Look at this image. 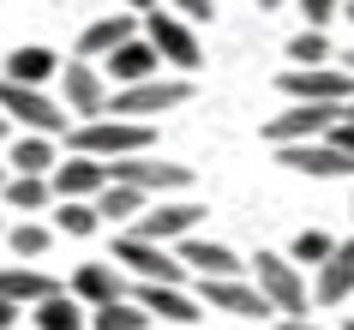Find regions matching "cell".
Segmentation results:
<instances>
[{
	"label": "cell",
	"mask_w": 354,
	"mask_h": 330,
	"mask_svg": "<svg viewBox=\"0 0 354 330\" xmlns=\"http://www.w3.org/2000/svg\"><path fill=\"white\" fill-rule=\"evenodd\" d=\"M150 145H156V127H150V120H120V114L78 120V127L66 132V150H84V156H102V163L138 156V150H150Z\"/></svg>",
	"instance_id": "cell-1"
},
{
	"label": "cell",
	"mask_w": 354,
	"mask_h": 330,
	"mask_svg": "<svg viewBox=\"0 0 354 330\" xmlns=\"http://www.w3.org/2000/svg\"><path fill=\"white\" fill-rule=\"evenodd\" d=\"M187 102H192V78L162 73V78H145V84H114L109 114H120V120H162V114L187 109Z\"/></svg>",
	"instance_id": "cell-3"
},
{
	"label": "cell",
	"mask_w": 354,
	"mask_h": 330,
	"mask_svg": "<svg viewBox=\"0 0 354 330\" xmlns=\"http://www.w3.org/2000/svg\"><path fill=\"white\" fill-rule=\"evenodd\" d=\"M336 12H342V0H300V19L313 24V30H324Z\"/></svg>",
	"instance_id": "cell-32"
},
{
	"label": "cell",
	"mask_w": 354,
	"mask_h": 330,
	"mask_svg": "<svg viewBox=\"0 0 354 330\" xmlns=\"http://www.w3.org/2000/svg\"><path fill=\"white\" fill-rule=\"evenodd\" d=\"M313 300H318V306H348V300H354V240H336V253L318 264Z\"/></svg>",
	"instance_id": "cell-20"
},
{
	"label": "cell",
	"mask_w": 354,
	"mask_h": 330,
	"mask_svg": "<svg viewBox=\"0 0 354 330\" xmlns=\"http://www.w3.org/2000/svg\"><path fill=\"white\" fill-rule=\"evenodd\" d=\"M277 91L288 102H342L348 109L354 102V73L342 60H330V66H288V73H277Z\"/></svg>",
	"instance_id": "cell-10"
},
{
	"label": "cell",
	"mask_w": 354,
	"mask_h": 330,
	"mask_svg": "<svg viewBox=\"0 0 354 330\" xmlns=\"http://www.w3.org/2000/svg\"><path fill=\"white\" fill-rule=\"evenodd\" d=\"M48 181H55V199H96L109 186V163L102 156H84V150H66Z\"/></svg>",
	"instance_id": "cell-16"
},
{
	"label": "cell",
	"mask_w": 354,
	"mask_h": 330,
	"mask_svg": "<svg viewBox=\"0 0 354 330\" xmlns=\"http://www.w3.org/2000/svg\"><path fill=\"white\" fill-rule=\"evenodd\" d=\"M174 253H180V264H187L192 276H246V271H252V264H241V258H234V246L205 240V235L174 240Z\"/></svg>",
	"instance_id": "cell-19"
},
{
	"label": "cell",
	"mask_w": 354,
	"mask_h": 330,
	"mask_svg": "<svg viewBox=\"0 0 354 330\" xmlns=\"http://www.w3.org/2000/svg\"><path fill=\"white\" fill-rule=\"evenodd\" d=\"M348 120H354V102H348Z\"/></svg>",
	"instance_id": "cell-44"
},
{
	"label": "cell",
	"mask_w": 354,
	"mask_h": 330,
	"mask_svg": "<svg viewBox=\"0 0 354 330\" xmlns=\"http://www.w3.org/2000/svg\"><path fill=\"white\" fill-rule=\"evenodd\" d=\"M19 312H24L19 300H0V330H12V324H19Z\"/></svg>",
	"instance_id": "cell-35"
},
{
	"label": "cell",
	"mask_w": 354,
	"mask_h": 330,
	"mask_svg": "<svg viewBox=\"0 0 354 330\" xmlns=\"http://www.w3.org/2000/svg\"><path fill=\"white\" fill-rule=\"evenodd\" d=\"M288 66H330V37L313 30V24L295 30V37H288Z\"/></svg>",
	"instance_id": "cell-30"
},
{
	"label": "cell",
	"mask_w": 354,
	"mask_h": 330,
	"mask_svg": "<svg viewBox=\"0 0 354 330\" xmlns=\"http://www.w3.org/2000/svg\"><path fill=\"white\" fill-rule=\"evenodd\" d=\"M114 264L132 276V282H187V264H180V253L174 246H162V240H145V235H132V228H120L114 235Z\"/></svg>",
	"instance_id": "cell-5"
},
{
	"label": "cell",
	"mask_w": 354,
	"mask_h": 330,
	"mask_svg": "<svg viewBox=\"0 0 354 330\" xmlns=\"http://www.w3.org/2000/svg\"><path fill=\"white\" fill-rule=\"evenodd\" d=\"M55 163H60V145L48 132H12V145H6L12 174H55Z\"/></svg>",
	"instance_id": "cell-23"
},
{
	"label": "cell",
	"mask_w": 354,
	"mask_h": 330,
	"mask_svg": "<svg viewBox=\"0 0 354 330\" xmlns=\"http://www.w3.org/2000/svg\"><path fill=\"white\" fill-rule=\"evenodd\" d=\"M277 163L313 181H354V150H342L336 138H306V145H277Z\"/></svg>",
	"instance_id": "cell-13"
},
{
	"label": "cell",
	"mask_w": 354,
	"mask_h": 330,
	"mask_svg": "<svg viewBox=\"0 0 354 330\" xmlns=\"http://www.w3.org/2000/svg\"><path fill=\"white\" fill-rule=\"evenodd\" d=\"M0 138H12V120H6V114H0Z\"/></svg>",
	"instance_id": "cell-39"
},
{
	"label": "cell",
	"mask_w": 354,
	"mask_h": 330,
	"mask_svg": "<svg viewBox=\"0 0 354 330\" xmlns=\"http://www.w3.org/2000/svg\"><path fill=\"white\" fill-rule=\"evenodd\" d=\"M342 330H354V318H348V324H342Z\"/></svg>",
	"instance_id": "cell-45"
},
{
	"label": "cell",
	"mask_w": 354,
	"mask_h": 330,
	"mask_svg": "<svg viewBox=\"0 0 354 330\" xmlns=\"http://www.w3.org/2000/svg\"><path fill=\"white\" fill-rule=\"evenodd\" d=\"M342 12H348V24H354V0H348V6H342Z\"/></svg>",
	"instance_id": "cell-42"
},
{
	"label": "cell",
	"mask_w": 354,
	"mask_h": 330,
	"mask_svg": "<svg viewBox=\"0 0 354 330\" xmlns=\"http://www.w3.org/2000/svg\"><path fill=\"white\" fill-rule=\"evenodd\" d=\"M0 199H6L12 217H48L55 210V181L48 174H6Z\"/></svg>",
	"instance_id": "cell-22"
},
{
	"label": "cell",
	"mask_w": 354,
	"mask_h": 330,
	"mask_svg": "<svg viewBox=\"0 0 354 330\" xmlns=\"http://www.w3.org/2000/svg\"><path fill=\"white\" fill-rule=\"evenodd\" d=\"M0 114L12 120V132H48V138H60L66 132V102H60L48 84H19V78H0Z\"/></svg>",
	"instance_id": "cell-2"
},
{
	"label": "cell",
	"mask_w": 354,
	"mask_h": 330,
	"mask_svg": "<svg viewBox=\"0 0 354 330\" xmlns=\"http://www.w3.org/2000/svg\"><path fill=\"white\" fill-rule=\"evenodd\" d=\"M330 138H336V145H342V150H354V120H348V109H342V120H336V127H330Z\"/></svg>",
	"instance_id": "cell-34"
},
{
	"label": "cell",
	"mask_w": 354,
	"mask_h": 330,
	"mask_svg": "<svg viewBox=\"0 0 354 330\" xmlns=\"http://www.w3.org/2000/svg\"><path fill=\"white\" fill-rule=\"evenodd\" d=\"M60 102H66V114H73V120H102V114H109V96H114V84H109V73H102V66H96V60H66V66H60Z\"/></svg>",
	"instance_id": "cell-9"
},
{
	"label": "cell",
	"mask_w": 354,
	"mask_h": 330,
	"mask_svg": "<svg viewBox=\"0 0 354 330\" xmlns=\"http://www.w3.org/2000/svg\"><path fill=\"white\" fill-rule=\"evenodd\" d=\"M277 6H288V0H259V12H277Z\"/></svg>",
	"instance_id": "cell-38"
},
{
	"label": "cell",
	"mask_w": 354,
	"mask_h": 330,
	"mask_svg": "<svg viewBox=\"0 0 354 330\" xmlns=\"http://www.w3.org/2000/svg\"><path fill=\"white\" fill-rule=\"evenodd\" d=\"M55 228L73 240H91L96 228H102V210H96V199H55Z\"/></svg>",
	"instance_id": "cell-27"
},
{
	"label": "cell",
	"mask_w": 354,
	"mask_h": 330,
	"mask_svg": "<svg viewBox=\"0 0 354 330\" xmlns=\"http://www.w3.org/2000/svg\"><path fill=\"white\" fill-rule=\"evenodd\" d=\"M0 235H6V217H0Z\"/></svg>",
	"instance_id": "cell-43"
},
{
	"label": "cell",
	"mask_w": 354,
	"mask_h": 330,
	"mask_svg": "<svg viewBox=\"0 0 354 330\" xmlns=\"http://www.w3.org/2000/svg\"><path fill=\"white\" fill-rule=\"evenodd\" d=\"M30 318H37V330H84L91 324V306H84L73 288H55L48 300L30 306Z\"/></svg>",
	"instance_id": "cell-24"
},
{
	"label": "cell",
	"mask_w": 354,
	"mask_h": 330,
	"mask_svg": "<svg viewBox=\"0 0 354 330\" xmlns=\"http://www.w3.org/2000/svg\"><path fill=\"white\" fill-rule=\"evenodd\" d=\"M342 120V102H288L277 120H264V145H306V138H330V127Z\"/></svg>",
	"instance_id": "cell-12"
},
{
	"label": "cell",
	"mask_w": 354,
	"mask_h": 330,
	"mask_svg": "<svg viewBox=\"0 0 354 330\" xmlns=\"http://www.w3.org/2000/svg\"><path fill=\"white\" fill-rule=\"evenodd\" d=\"M342 66H348V73H354V48H348V55H342Z\"/></svg>",
	"instance_id": "cell-41"
},
{
	"label": "cell",
	"mask_w": 354,
	"mask_h": 330,
	"mask_svg": "<svg viewBox=\"0 0 354 330\" xmlns=\"http://www.w3.org/2000/svg\"><path fill=\"white\" fill-rule=\"evenodd\" d=\"M168 6H174L180 19H192V24H210V19H216V0H168Z\"/></svg>",
	"instance_id": "cell-33"
},
{
	"label": "cell",
	"mask_w": 354,
	"mask_h": 330,
	"mask_svg": "<svg viewBox=\"0 0 354 330\" xmlns=\"http://www.w3.org/2000/svg\"><path fill=\"white\" fill-rule=\"evenodd\" d=\"M55 288H66V282H60V276H48L42 264H24V258L0 264V300H19V306H37V300H48Z\"/></svg>",
	"instance_id": "cell-21"
},
{
	"label": "cell",
	"mask_w": 354,
	"mask_h": 330,
	"mask_svg": "<svg viewBox=\"0 0 354 330\" xmlns=\"http://www.w3.org/2000/svg\"><path fill=\"white\" fill-rule=\"evenodd\" d=\"M198 300L228 318H270V300L259 294L252 276H198Z\"/></svg>",
	"instance_id": "cell-14"
},
{
	"label": "cell",
	"mask_w": 354,
	"mask_h": 330,
	"mask_svg": "<svg viewBox=\"0 0 354 330\" xmlns=\"http://www.w3.org/2000/svg\"><path fill=\"white\" fill-rule=\"evenodd\" d=\"M277 330H318V324H313V318H282Z\"/></svg>",
	"instance_id": "cell-37"
},
{
	"label": "cell",
	"mask_w": 354,
	"mask_h": 330,
	"mask_svg": "<svg viewBox=\"0 0 354 330\" xmlns=\"http://www.w3.org/2000/svg\"><path fill=\"white\" fill-rule=\"evenodd\" d=\"M91 330H156L150 324V312L132 300V294H120V300H109V306L91 312Z\"/></svg>",
	"instance_id": "cell-29"
},
{
	"label": "cell",
	"mask_w": 354,
	"mask_h": 330,
	"mask_svg": "<svg viewBox=\"0 0 354 330\" xmlns=\"http://www.w3.org/2000/svg\"><path fill=\"white\" fill-rule=\"evenodd\" d=\"M114 6H120V12H138V19H145V12L156 6V0H114Z\"/></svg>",
	"instance_id": "cell-36"
},
{
	"label": "cell",
	"mask_w": 354,
	"mask_h": 330,
	"mask_svg": "<svg viewBox=\"0 0 354 330\" xmlns=\"http://www.w3.org/2000/svg\"><path fill=\"white\" fill-rule=\"evenodd\" d=\"M246 276L259 282V294L270 300V312H282V318H306V271H300L288 253H259Z\"/></svg>",
	"instance_id": "cell-7"
},
{
	"label": "cell",
	"mask_w": 354,
	"mask_h": 330,
	"mask_svg": "<svg viewBox=\"0 0 354 330\" xmlns=\"http://www.w3.org/2000/svg\"><path fill=\"white\" fill-rule=\"evenodd\" d=\"M109 181L138 186V192H150V199H174V192H192L198 168H187V163H162V156L138 150V156H114V163H109Z\"/></svg>",
	"instance_id": "cell-6"
},
{
	"label": "cell",
	"mask_w": 354,
	"mask_h": 330,
	"mask_svg": "<svg viewBox=\"0 0 354 330\" xmlns=\"http://www.w3.org/2000/svg\"><path fill=\"white\" fill-rule=\"evenodd\" d=\"M132 300L150 312V324H162V330H192L205 318V300L187 282H132Z\"/></svg>",
	"instance_id": "cell-11"
},
{
	"label": "cell",
	"mask_w": 354,
	"mask_h": 330,
	"mask_svg": "<svg viewBox=\"0 0 354 330\" xmlns=\"http://www.w3.org/2000/svg\"><path fill=\"white\" fill-rule=\"evenodd\" d=\"M348 217H354V204H348Z\"/></svg>",
	"instance_id": "cell-46"
},
{
	"label": "cell",
	"mask_w": 354,
	"mask_h": 330,
	"mask_svg": "<svg viewBox=\"0 0 354 330\" xmlns=\"http://www.w3.org/2000/svg\"><path fill=\"white\" fill-rule=\"evenodd\" d=\"M150 204V192H138V186H120V181H109L102 192H96V210H102V222H120L127 228L138 210Z\"/></svg>",
	"instance_id": "cell-28"
},
{
	"label": "cell",
	"mask_w": 354,
	"mask_h": 330,
	"mask_svg": "<svg viewBox=\"0 0 354 330\" xmlns=\"http://www.w3.org/2000/svg\"><path fill=\"white\" fill-rule=\"evenodd\" d=\"M102 73H109V84H145V78H162L168 66H162V55L150 48V37L138 30V37H127L109 60H102Z\"/></svg>",
	"instance_id": "cell-17"
},
{
	"label": "cell",
	"mask_w": 354,
	"mask_h": 330,
	"mask_svg": "<svg viewBox=\"0 0 354 330\" xmlns=\"http://www.w3.org/2000/svg\"><path fill=\"white\" fill-rule=\"evenodd\" d=\"M138 24H145L150 48L162 55V66H168V73H180V78H187V73H198V66H205V42H198V24H192V19H180L174 6H168V12H162V6H150V12H145Z\"/></svg>",
	"instance_id": "cell-4"
},
{
	"label": "cell",
	"mask_w": 354,
	"mask_h": 330,
	"mask_svg": "<svg viewBox=\"0 0 354 330\" xmlns=\"http://www.w3.org/2000/svg\"><path fill=\"white\" fill-rule=\"evenodd\" d=\"M6 78H19V84H48V78H60V55L42 48V42H24V48L6 55Z\"/></svg>",
	"instance_id": "cell-25"
},
{
	"label": "cell",
	"mask_w": 354,
	"mask_h": 330,
	"mask_svg": "<svg viewBox=\"0 0 354 330\" xmlns=\"http://www.w3.org/2000/svg\"><path fill=\"white\" fill-rule=\"evenodd\" d=\"M66 288L84 300V306H109V300H120V294H132V276L114 264V258H84L73 276H66Z\"/></svg>",
	"instance_id": "cell-15"
},
{
	"label": "cell",
	"mask_w": 354,
	"mask_h": 330,
	"mask_svg": "<svg viewBox=\"0 0 354 330\" xmlns=\"http://www.w3.org/2000/svg\"><path fill=\"white\" fill-rule=\"evenodd\" d=\"M6 246H12V258L37 264V258H48V246H55V222H42V217L6 222Z\"/></svg>",
	"instance_id": "cell-26"
},
{
	"label": "cell",
	"mask_w": 354,
	"mask_h": 330,
	"mask_svg": "<svg viewBox=\"0 0 354 330\" xmlns=\"http://www.w3.org/2000/svg\"><path fill=\"white\" fill-rule=\"evenodd\" d=\"M210 210L198 199H187V192H174V199H150L138 217L127 222L132 235H145V240H162V246H174V240H187L198 235V222H205Z\"/></svg>",
	"instance_id": "cell-8"
},
{
	"label": "cell",
	"mask_w": 354,
	"mask_h": 330,
	"mask_svg": "<svg viewBox=\"0 0 354 330\" xmlns=\"http://www.w3.org/2000/svg\"><path fill=\"white\" fill-rule=\"evenodd\" d=\"M138 30H145V24H138V12H109V19H91L84 30H78V60H96V66H102V60H109L127 37H138Z\"/></svg>",
	"instance_id": "cell-18"
},
{
	"label": "cell",
	"mask_w": 354,
	"mask_h": 330,
	"mask_svg": "<svg viewBox=\"0 0 354 330\" xmlns=\"http://www.w3.org/2000/svg\"><path fill=\"white\" fill-rule=\"evenodd\" d=\"M6 174H12V168H6V156H0V186H6Z\"/></svg>",
	"instance_id": "cell-40"
},
{
	"label": "cell",
	"mask_w": 354,
	"mask_h": 330,
	"mask_svg": "<svg viewBox=\"0 0 354 330\" xmlns=\"http://www.w3.org/2000/svg\"><path fill=\"white\" fill-rule=\"evenodd\" d=\"M330 253H336V240L324 235V228H300V235H295V246H288V258H295L300 271H306V264L318 271V264H324Z\"/></svg>",
	"instance_id": "cell-31"
}]
</instances>
